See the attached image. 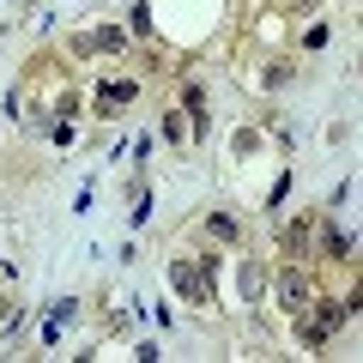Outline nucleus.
I'll use <instances>...</instances> for the list:
<instances>
[{"label":"nucleus","instance_id":"f03ea898","mask_svg":"<svg viewBox=\"0 0 363 363\" xmlns=\"http://www.w3.org/2000/svg\"><path fill=\"white\" fill-rule=\"evenodd\" d=\"M169 279H176V291H188V297H206V291H212V279L194 267V260H176V267H169Z\"/></svg>","mask_w":363,"mask_h":363},{"label":"nucleus","instance_id":"7ed1b4c3","mask_svg":"<svg viewBox=\"0 0 363 363\" xmlns=\"http://www.w3.org/2000/svg\"><path fill=\"white\" fill-rule=\"evenodd\" d=\"M133 97H140V85H133V79H116V85L97 91V109H104V116H116V109H121V104H133Z\"/></svg>","mask_w":363,"mask_h":363},{"label":"nucleus","instance_id":"f257e3e1","mask_svg":"<svg viewBox=\"0 0 363 363\" xmlns=\"http://www.w3.org/2000/svg\"><path fill=\"white\" fill-rule=\"evenodd\" d=\"M272 297H279V309L303 315V309H309V279H303V272H279V285H272Z\"/></svg>","mask_w":363,"mask_h":363},{"label":"nucleus","instance_id":"20e7f679","mask_svg":"<svg viewBox=\"0 0 363 363\" xmlns=\"http://www.w3.org/2000/svg\"><path fill=\"white\" fill-rule=\"evenodd\" d=\"M321 248H327V255H333V260H345V255H351L345 230H321Z\"/></svg>","mask_w":363,"mask_h":363}]
</instances>
